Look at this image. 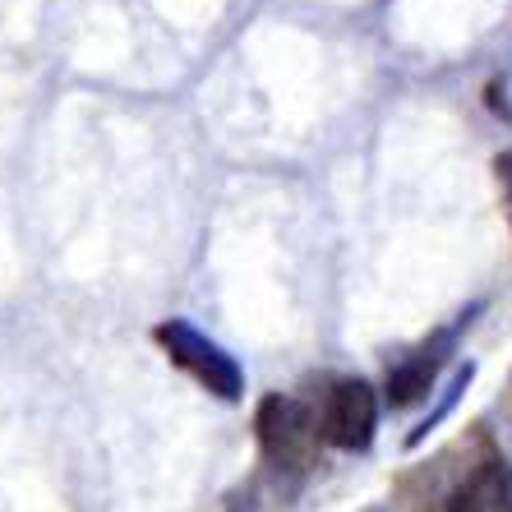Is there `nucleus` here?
<instances>
[{
	"mask_svg": "<svg viewBox=\"0 0 512 512\" xmlns=\"http://www.w3.org/2000/svg\"><path fill=\"white\" fill-rule=\"evenodd\" d=\"M499 180H503V190H508V208H512V153L499 157Z\"/></svg>",
	"mask_w": 512,
	"mask_h": 512,
	"instance_id": "nucleus-6",
	"label": "nucleus"
},
{
	"mask_svg": "<svg viewBox=\"0 0 512 512\" xmlns=\"http://www.w3.org/2000/svg\"><path fill=\"white\" fill-rule=\"evenodd\" d=\"M443 512H512V471L499 457H485V462L453 489V499Z\"/></svg>",
	"mask_w": 512,
	"mask_h": 512,
	"instance_id": "nucleus-4",
	"label": "nucleus"
},
{
	"mask_svg": "<svg viewBox=\"0 0 512 512\" xmlns=\"http://www.w3.org/2000/svg\"><path fill=\"white\" fill-rule=\"evenodd\" d=\"M323 443H333L342 453H365L374 443V425H379V397L365 379H337L323 393Z\"/></svg>",
	"mask_w": 512,
	"mask_h": 512,
	"instance_id": "nucleus-3",
	"label": "nucleus"
},
{
	"mask_svg": "<svg viewBox=\"0 0 512 512\" xmlns=\"http://www.w3.org/2000/svg\"><path fill=\"white\" fill-rule=\"evenodd\" d=\"M434 383V351H416L411 360H402L393 374H388V402L393 406H411L429 393Z\"/></svg>",
	"mask_w": 512,
	"mask_h": 512,
	"instance_id": "nucleus-5",
	"label": "nucleus"
},
{
	"mask_svg": "<svg viewBox=\"0 0 512 512\" xmlns=\"http://www.w3.org/2000/svg\"><path fill=\"white\" fill-rule=\"evenodd\" d=\"M153 337L167 346V356L176 360L180 370H190L208 393H217L222 402H240V393H245V374H240V365L217 342H208L203 333H194L185 319L157 323Z\"/></svg>",
	"mask_w": 512,
	"mask_h": 512,
	"instance_id": "nucleus-2",
	"label": "nucleus"
},
{
	"mask_svg": "<svg viewBox=\"0 0 512 512\" xmlns=\"http://www.w3.org/2000/svg\"><path fill=\"white\" fill-rule=\"evenodd\" d=\"M254 429H259L263 457L273 466H282V471H310L319 462V443H323L319 411H310L300 397H286V393L263 397Z\"/></svg>",
	"mask_w": 512,
	"mask_h": 512,
	"instance_id": "nucleus-1",
	"label": "nucleus"
}]
</instances>
